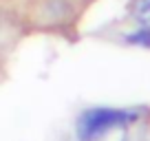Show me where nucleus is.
Wrapping results in <instances>:
<instances>
[{"label": "nucleus", "instance_id": "1", "mask_svg": "<svg viewBox=\"0 0 150 141\" xmlns=\"http://www.w3.org/2000/svg\"><path fill=\"white\" fill-rule=\"evenodd\" d=\"M132 119H137V113L119 108H91L77 121V137L80 141H97L108 130L119 126H126Z\"/></svg>", "mask_w": 150, "mask_h": 141}, {"label": "nucleus", "instance_id": "2", "mask_svg": "<svg viewBox=\"0 0 150 141\" xmlns=\"http://www.w3.org/2000/svg\"><path fill=\"white\" fill-rule=\"evenodd\" d=\"M130 16L141 27H150V0H132L130 2Z\"/></svg>", "mask_w": 150, "mask_h": 141}, {"label": "nucleus", "instance_id": "3", "mask_svg": "<svg viewBox=\"0 0 150 141\" xmlns=\"http://www.w3.org/2000/svg\"><path fill=\"white\" fill-rule=\"evenodd\" d=\"M126 42L128 44H135V47L150 49V27H139L137 31L126 33Z\"/></svg>", "mask_w": 150, "mask_h": 141}]
</instances>
